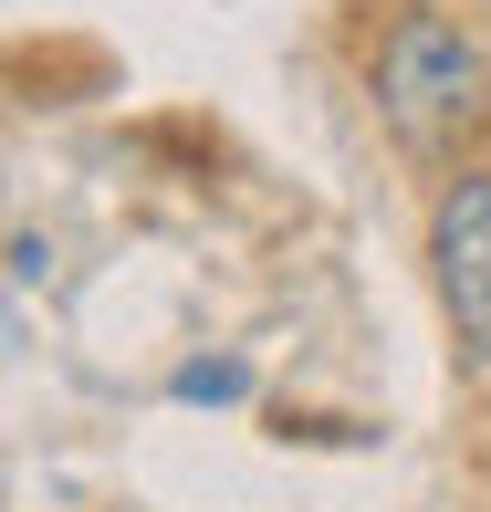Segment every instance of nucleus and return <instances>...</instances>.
Masks as SVG:
<instances>
[{
	"instance_id": "obj_2",
	"label": "nucleus",
	"mask_w": 491,
	"mask_h": 512,
	"mask_svg": "<svg viewBox=\"0 0 491 512\" xmlns=\"http://www.w3.org/2000/svg\"><path fill=\"white\" fill-rule=\"evenodd\" d=\"M429 262H439V304H450L460 366H491V178H450L439 189Z\"/></svg>"
},
{
	"instance_id": "obj_1",
	"label": "nucleus",
	"mask_w": 491,
	"mask_h": 512,
	"mask_svg": "<svg viewBox=\"0 0 491 512\" xmlns=\"http://www.w3.org/2000/svg\"><path fill=\"white\" fill-rule=\"evenodd\" d=\"M481 105H491V63H481V42L460 32V21H439V11H397L387 42H377V115L397 126V147L439 157Z\"/></svg>"
},
{
	"instance_id": "obj_3",
	"label": "nucleus",
	"mask_w": 491,
	"mask_h": 512,
	"mask_svg": "<svg viewBox=\"0 0 491 512\" xmlns=\"http://www.w3.org/2000/svg\"><path fill=\"white\" fill-rule=\"evenodd\" d=\"M241 387H251L241 366H189V377H178V398H241Z\"/></svg>"
}]
</instances>
